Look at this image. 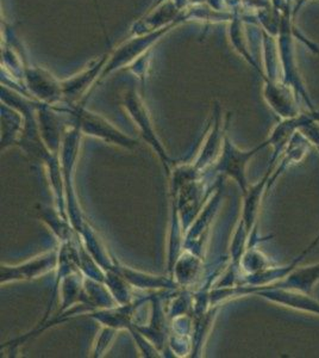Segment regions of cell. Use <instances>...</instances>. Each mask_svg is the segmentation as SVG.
I'll list each match as a JSON object with an SVG mask.
<instances>
[{
  "instance_id": "obj_3",
  "label": "cell",
  "mask_w": 319,
  "mask_h": 358,
  "mask_svg": "<svg viewBox=\"0 0 319 358\" xmlns=\"http://www.w3.org/2000/svg\"><path fill=\"white\" fill-rule=\"evenodd\" d=\"M267 143H263L262 146L255 148L253 151L241 152L235 150L232 147L229 146L228 148V153H226L225 166L226 173L232 176L237 183L242 187L243 192H246V166L248 160L251 159V157L256 153V152L261 150L262 147L266 146Z\"/></svg>"
},
{
  "instance_id": "obj_5",
  "label": "cell",
  "mask_w": 319,
  "mask_h": 358,
  "mask_svg": "<svg viewBox=\"0 0 319 358\" xmlns=\"http://www.w3.org/2000/svg\"><path fill=\"white\" fill-rule=\"evenodd\" d=\"M317 151H318V152H319V148H317Z\"/></svg>"
},
{
  "instance_id": "obj_4",
  "label": "cell",
  "mask_w": 319,
  "mask_h": 358,
  "mask_svg": "<svg viewBox=\"0 0 319 358\" xmlns=\"http://www.w3.org/2000/svg\"><path fill=\"white\" fill-rule=\"evenodd\" d=\"M310 116H311L312 120H313L315 122L319 123V110L312 111L311 114H310Z\"/></svg>"
},
{
  "instance_id": "obj_2",
  "label": "cell",
  "mask_w": 319,
  "mask_h": 358,
  "mask_svg": "<svg viewBox=\"0 0 319 358\" xmlns=\"http://www.w3.org/2000/svg\"><path fill=\"white\" fill-rule=\"evenodd\" d=\"M319 283V263L310 265L305 268H297L292 270L283 280L278 282L273 287L287 288V289H295L311 294L316 285Z\"/></svg>"
},
{
  "instance_id": "obj_1",
  "label": "cell",
  "mask_w": 319,
  "mask_h": 358,
  "mask_svg": "<svg viewBox=\"0 0 319 358\" xmlns=\"http://www.w3.org/2000/svg\"><path fill=\"white\" fill-rule=\"evenodd\" d=\"M259 295L287 308L319 315V301L311 294L304 293L300 290L272 287L268 289L261 290Z\"/></svg>"
}]
</instances>
